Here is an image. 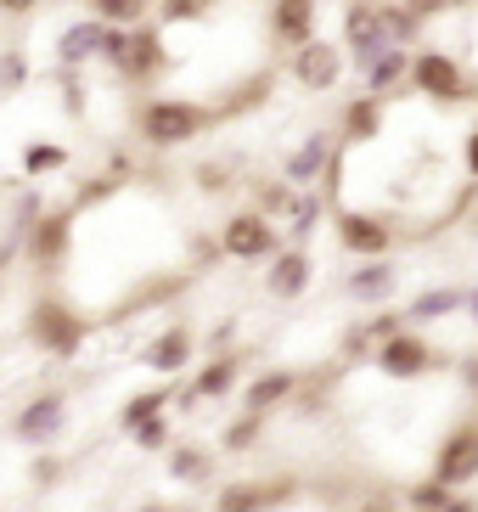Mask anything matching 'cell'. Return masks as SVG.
Returning a JSON list of instances; mask_svg holds the SVG:
<instances>
[{
  "mask_svg": "<svg viewBox=\"0 0 478 512\" xmlns=\"http://www.w3.org/2000/svg\"><path fill=\"white\" fill-rule=\"evenodd\" d=\"M169 406H175V389H164V383H158V389H141V394H130V400L119 406V428L130 434L135 422L158 417V411H169Z\"/></svg>",
  "mask_w": 478,
  "mask_h": 512,
  "instance_id": "obj_28",
  "label": "cell"
},
{
  "mask_svg": "<svg viewBox=\"0 0 478 512\" xmlns=\"http://www.w3.org/2000/svg\"><path fill=\"white\" fill-rule=\"evenodd\" d=\"M315 23H321V12H315V0H270V40L276 46H304V40H315Z\"/></svg>",
  "mask_w": 478,
  "mask_h": 512,
  "instance_id": "obj_18",
  "label": "cell"
},
{
  "mask_svg": "<svg viewBox=\"0 0 478 512\" xmlns=\"http://www.w3.org/2000/svg\"><path fill=\"white\" fill-rule=\"evenodd\" d=\"M462 372H467V383H473V394H478V355H473V361L462 366Z\"/></svg>",
  "mask_w": 478,
  "mask_h": 512,
  "instance_id": "obj_47",
  "label": "cell"
},
{
  "mask_svg": "<svg viewBox=\"0 0 478 512\" xmlns=\"http://www.w3.org/2000/svg\"><path fill=\"white\" fill-rule=\"evenodd\" d=\"M344 355H349V361H366V355H372V332H366V327L344 332Z\"/></svg>",
  "mask_w": 478,
  "mask_h": 512,
  "instance_id": "obj_39",
  "label": "cell"
},
{
  "mask_svg": "<svg viewBox=\"0 0 478 512\" xmlns=\"http://www.w3.org/2000/svg\"><path fill=\"white\" fill-rule=\"evenodd\" d=\"M405 68H411V51H405V46H389L377 62H366V68H360V91L377 96V102H383V96L411 91V85H405Z\"/></svg>",
  "mask_w": 478,
  "mask_h": 512,
  "instance_id": "obj_20",
  "label": "cell"
},
{
  "mask_svg": "<svg viewBox=\"0 0 478 512\" xmlns=\"http://www.w3.org/2000/svg\"><path fill=\"white\" fill-rule=\"evenodd\" d=\"M74 220H79V203H68V209H45L29 220V231H23V259H29V271L40 276V282H57L62 265H68V254H74Z\"/></svg>",
  "mask_w": 478,
  "mask_h": 512,
  "instance_id": "obj_3",
  "label": "cell"
},
{
  "mask_svg": "<svg viewBox=\"0 0 478 512\" xmlns=\"http://www.w3.org/2000/svg\"><path fill=\"white\" fill-rule=\"evenodd\" d=\"M394 282H400V271H394L389 259H360V271H349L344 293L360 304H383L394 293Z\"/></svg>",
  "mask_w": 478,
  "mask_h": 512,
  "instance_id": "obj_21",
  "label": "cell"
},
{
  "mask_svg": "<svg viewBox=\"0 0 478 512\" xmlns=\"http://www.w3.org/2000/svg\"><path fill=\"white\" fill-rule=\"evenodd\" d=\"M180 512H186V507H180Z\"/></svg>",
  "mask_w": 478,
  "mask_h": 512,
  "instance_id": "obj_49",
  "label": "cell"
},
{
  "mask_svg": "<svg viewBox=\"0 0 478 512\" xmlns=\"http://www.w3.org/2000/svg\"><path fill=\"white\" fill-rule=\"evenodd\" d=\"M214 242H220L225 259L259 265V259H270L276 248H282V231H276V220H265L259 209H237V214H225V226H220Z\"/></svg>",
  "mask_w": 478,
  "mask_h": 512,
  "instance_id": "obj_6",
  "label": "cell"
},
{
  "mask_svg": "<svg viewBox=\"0 0 478 512\" xmlns=\"http://www.w3.org/2000/svg\"><path fill=\"white\" fill-rule=\"evenodd\" d=\"M113 74L130 85V91H147V85H158V79L169 74V46H164V29L158 23H130L124 29V51L119 62H113Z\"/></svg>",
  "mask_w": 478,
  "mask_h": 512,
  "instance_id": "obj_4",
  "label": "cell"
},
{
  "mask_svg": "<svg viewBox=\"0 0 478 512\" xmlns=\"http://www.w3.org/2000/svg\"><path fill=\"white\" fill-rule=\"evenodd\" d=\"M462 310H467V316L478 321V287H467V293H462Z\"/></svg>",
  "mask_w": 478,
  "mask_h": 512,
  "instance_id": "obj_46",
  "label": "cell"
},
{
  "mask_svg": "<svg viewBox=\"0 0 478 512\" xmlns=\"http://www.w3.org/2000/svg\"><path fill=\"white\" fill-rule=\"evenodd\" d=\"M259 434H265V417L259 411H242V417L225 422V434H220V451L225 456H242V451H254Z\"/></svg>",
  "mask_w": 478,
  "mask_h": 512,
  "instance_id": "obj_30",
  "label": "cell"
},
{
  "mask_svg": "<svg viewBox=\"0 0 478 512\" xmlns=\"http://www.w3.org/2000/svg\"><path fill=\"white\" fill-rule=\"evenodd\" d=\"M293 389H299V377L282 372V366H276V372H259L254 383L242 389V411H259V417H265V411H276L282 400H293Z\"/></svg>",
  "mask_w": 478,
  "mask_h": 512,
  "instance_id": "obj_22",
  "label": "cell"
},
{
  "mask_svg": "<svg viewBox=\"0 0 478 512\" xmlns=\"http://www.w3.org/2000/svg\"><path fill=\"white\" fill-rule=\"evenodd\" d=\"M293 192H299V186H287V181H254V209L265 214V220H282V214L293 209Z\"/></svg>",
  "mask_w": 478,
  "mask_h": 512,
  "instance_id": "obj_33",
  "label": "cell"
},
{
  "mask_svg": "<svg viewBox=\"0 0 478 512\" xmlns=\"http://www.w3.org/2000/svg\"><path fill=\"white\" fill-rule=\"evenodd\" d=\"M411 512H417V507H411Z\"/></svg>",
  "mask_w": 478,
  "mask_h": 512,
  "instance_id": "obj_50",
  "label": "cell"
},
{
  "mask_svg": "<svg viewBox=\"0 0 478 512\" xmlns=\"http://www.w3.org/2000/svg\"><path fill=\"white\" fill-rule=\"evenodd\" d=\"M23 338L34 349H45L51 361H74L90 338V316H79L74 304H68V293H51L45 287L40 299L29 304V316H23Z\"/></svg>",
  "mask_w": 478,
  "mask_h": 512,
  "instance_id": "obj_2",
  "label": "cell"
},
{
  "mask_svg": "<svg viewBox=\"0 0 478 512\" xmlns=\"http://www.w3.org/2000/svg\"><path fill=\"white\" fill-rule=\"evenodd\" d=\"M130 439L141 445V451H169V439H175V428H169V417L158 411V417L135 422V428H130Z\"/></svg>",
  "mask_w": 478,
  "mask_h": 512,
  "instance_id": "obj_34",
  "label": "cell"
},
{
  "mask_svg": "<svg viewBox=\"0 0 478 512\" xmlns=\"http://www.w3.org/2000/svg\"><path fill=\"white\" fill-rule=\"evenodd\" d=\"M450 496H456V490H450L445 479H422V484H411V507H417V512H439Z\"/></svg>",
  "mask_w": 478,
  "mask_h": 512,
  "instance_id": "obj_35",
  "label": "cell"
},
{
  "mask_svg": "<svg viewBox=\"0 0 478 512\" xmlns=\"http://www.w3.org/2000/svg\"><path fill=\"white\" fill-rule=\"evenodd\" d=\"M192 181L203 186V192H225V186H231V169H225V164H197Z\"/></svg>",
  "mask_w": 478,
  "mask_h": 512,
  "instance_id": "obj_38",
  "label": "cell"
},
{
  "mask_svg": "<svg viewBox=\"0 0 478 512\" xmlns=\"http://www.w3.org/2000/svg\"><path fill=\"white\" fill-rule=\"evenodd\" d=\"M169 473H175L180 484H214V451H203V445H175L169 451Z\"/></svg>",
  "mask_w": 478,
  "mask_h": 512,
  "instance_id": "obj_25",
  "label": "cell"
},
{
  "mask_svg": "<svg viewBox=\"0 0 478 512\" xmlns=\"http://www.w3.org/2000/svg\"><path fill=\"white\" fill-rule=\"evenodd\" d=\"M29 57H23V46H12L6 57H0V91H17V85H29Z\"/></svg>",
  "mask_w": 478,
  "mask_h": 512,
  "instance_id": "obj_36",
  "label": "cell"
},
{
  "mask_svg": "<svg viewBox=\"0 0 478 512\" xmlns=\"http://www.w3.org/2000/svg\"><path fill=\"white\" fill-rule=\"evenodd\" d=\"M6 271H12V242L0 248V293H6Z\"/></svg>",
  "mask_w": 478,
  "mask_h": 512,
  "instance_id": "obj_45",
  "label": "cell"
},
{
  "mask_svg": "<svg viewBox=\"0 0 478 512\" xmlns=\"http://www.w3.org/2000/svg\"><path fill=\"white\" fill-rule=\"evenodd\" d=\"M372 361L383 366L389 377H422V372H434L439 366V355H434V344L422 338V332H411V327H400V332H389V338H377V349H372Z\"/></svg>",
  "mask_w": 478,
  "mask_h": 512,
  "instance_id": "obj_9",
  "label": "cell"
},
{
  "mask_svg": "<svg viewBox=\"0 0 478 512\" xmlns=\"http://www.w3.org/2000/svg\"><path fill=\"white\" fill-rule=\"evenodd\" d=\"M332 158H338V141H332L327 130H310V136L282 158V181L287 186H315L332 169Z\"/></svg>",
  "mask_w": 478,
  "mask_h": 512,
  "instance_id": "obj_14",
  "label": "cell"
},
{
  "mask_svg": "<svg viewBox=\"0 0 478 512\" xmlns=\"http://www.w3.org/2000/svg\"><path fill=\"white\" fill-rule=\"evenodd\" d=\"M74 158H68V147H57V141H34V147H23V175H57V169H68Z\"/></svg>",
  "mask_w": 478,
  "mask_h": 512,
  "instance_id": "obj_32",
  "label": "cell"
},
{
  "mask_svg": "<svg viewBox=\"0 0 478 512\" xmlns=\"http://www.w3.org/2000/svg\"><path fill=\"white\" fill-rule=\"evenodd\" d=\"M405 85L434 102H473L478 85H467V68L445 51H411V68H405Z\"/></svg>",
  "mask_w": 478,
  "mask_h": 512,
  "instance_id": "obj_5",
  "label": "cell"
},
{
  "mask_svg": "<svg viewBox=\"0 0 478 512\" xmlns=\"http://www.w3.org/2000/svg\"><path fill=\"white\" fill-rule=\"evenodd\" d=\"M434 479H445L450 490H456V484H473V479H478V422H462V428H456V434L439 445Z\"/></svg>",
  "mask_w": 478,
  "mask_h": 512,
  "instance_id": "obj_16",
  "label": "cell"
},
{
  "mask_svg": "<svg viewBox=\"0 0 478 512\" xmlns=\"http://www.w3.org/2000/svg\"><path fill=\"white\" fill-rule=\"evenodd\" d=\"M192 349H197L192 332L169 327V332H158V338L141 349V366H147V372H158V377H175V372H186V366H192Z\"/></svg>",
  "mask_w": 478,
  "mask_h": 512,
  "instance_id": "obj_19",
  "label": "cell"
},
{
  "mask_svg": "<svg viewBox=\"0 0 478 512\" xmlns=\"http://www.w3.org/2000/svg\"><path fill=\"white\" fill-rule=\"evenodd\" d=\"M462 169H467V175H473V181H478V124H473V130H467V147H462Z\"/></svg>",
  "mask_w": 478,
  "mask_h": 512,
  "instance_id": "obj_42",
  "label": "cell"
},
{
  "mask_svg": "<svg viewBox=\"0 0 478 512\" xmlns=\"http://www.w3.org/2000/svg\"><path fill=\"white\" fill-rule=\"evenodd\" d=\"M74 6H85V17L119 23V29H130V23H147V17H152V0H74Z\"/></svg>",
  "mask_w": 478,
  "mask_h": 512,
  "instance_id": "obj_27",
  "label": "cell"
},
{
  "mask_svg": "<svg viewBox=\"0 0 478 512\" xmlns=\"http://www.w3.org/2000/svg\"><path fill=\"white\" fill-rule=\"evenodd\" d=\"M360 327L372 332V349H377V338H389V332H400V327H405V310H383V316L360 321Z\"/></svg>",
  "mask_w": 478,
  "mask_h": 512,
  "instance_id": "obj_37",
  "label": "cell"
},
{
  "mask_svg": "<svg viewBox=\"0 0 478 512\" xmlns=\"http://www.w3.org/2000/svg\"><path fill=\"white\" fill-rule=\"evenodd\" d=\"M377 17H383V34H389V46H417L422 40V17L417 12H405L400 0H377Z\"/></svg>",
  "mask_w": 478,
  "mask_h": 512,
  "instance_id": "obj_26",
  "label": "cell"
},
{
  "mask_svg": "<svg viewBox=\"0 0 478 512\" xmlns=\"http://www.w3.org/2000/svg\"><path fill=\"white\" fill-rule=\"evenodd\" d=\"M315 276V259L304 242H293V248H276V254L265 259V293L270 299H299L304 287H310Z\"/></svg>",
  "mask_w": 478,
  "mask_h": 512,
  "instance_id": "obj_12",
  "label": "cell"
},
{
  "mask_svg": "<svg viewBox=\"0 0 478 512\" xmlns=\"http://www.w3.org/2000/svg\"><path fill=\"white\" fill-rule=\"evenodd\" d=\"M462 293L467 287H428L417 304H405V327H422V321H445L462 310Z\"/></svg>",
  "mask_w": 478,
  "mask_h": 512,
  "instance_id": "obj_24",
  "label": "cell"
},
{
  "mask_svg": "<svg viewBox=\"0 0 478 512\" xmlns=\"http://www.w3.org/2000/svg\"><path fill=\"white\" fill-rule=\"evenodd\" d=\"M439 512H478V501H473V496H450Z\"/></svg>",
  "mask_w": 478,
  "mask_h": 512,
  "instance_id": "obj_43",
  "label": "cell"
},
{
  "mask_svg": "<svg viewBox=\"0 0 478 512\" xmlns=\"http://www.w3.org/2000/svg\"><path fill=\"white\" fill-rule=\"evenodd\" d=\"M130 124H135V141L141 147L169 152V147H186V141L209 136L214 124H220V113L209 102H186V96H141Z\"/></svg>",
  "mask_w": 478,
  "mask_h": 512,
  "instance_id": "obj_1",
  "label": "cell"
},
{
  "mask_svg": "<svg viewBox=\"0 0 478 512\" xmlns=\"http://www.w3.org/2000/svg\"><path fill=\"white\" fill-rule=\"evenodd\" d=\"M141 512H180V507H164V501H147Z\"/></svg>",
  "mask_w": 478,
  "mask_h": 512,
  "instance_id": "obj_48",
  "label": "cell"
},
{
  "mask_svg": "<svg viewBox=\"0 0 478 512\" xmlns=\"http://www.w3.org/2000/svg\"><path fill=\"white\" fill-rule=\"evenodd\" d=\"M405 12H417L422 23H428V17H439V12H450V6H456V0H400Z\"/></svg>",
  "mask_w": 478,
  "mask_h": 512,
  "instance_id": "obj_40",
  "label": "cell"
},
{
  "mask_svg": "<svg viewBox=\"0 0 478 512\" xmlns=\"http://www.w3.org/2000/svg\"><path fill=\"white\" fill-rule=\"evenodd\" d=\"M360 512H394V507H389V496H366V501H360Z\"/></svg>",
  "mask_w": 478,
  "mask_h": 512,
  "instance_id": "obj_44",
  "label": "cell"
},
{
  "mask_svg": "<svg viewBox=\"0 0 478 512\" xmlns=\"http://www.w3.org/2000/svg\"><path fill=\"white\" fill-rule=\"evenodd\" d=\"M338 124H344V141H377V136H383V102L360 91L355 102L344 107V119H338Z\"/></svg>",
  "mask_w": 478,
  "mask_h": 512,
  "instance_id": "obj_23",
  "label": "cell"
},
{
  "mask_svg": "<svg viewBox=\"0 0 478 512\" xmlns=\"http://www.w3.org/2000/svg\"><path fill=\"white\" fill-rule=\"evenodd\" d=\"M338 242H344L355 259H383L394 248V226H389V220H377V214L344 209V214H338Z\"/></svg>",
  "mask_w": 478,
  "mask_h": 512,
  "instance_id": "obj_15",
  "label": "cell"
},
{
  "mask_svg": "<svg viewBox=\"0 0 478 512\" xmlns=\"http://www.w3.org/2000/svg\"><path fill=\"white\" fill-rule=\"evenodd\" d=\"M321 214H327V192H315V186H299L293 192V209H287V220H293V242H304L315 226H321Z\"/></svg>",
  "mask_w": 478,
  "mask_h": 512,
  "instance_id": "obj_29",
  "label": "cell"
},
{
  "mask_svg": "<svg viewBox=\"0 0 478 512\" xmlns=\"http://www.w3.org/2000/svg\"><path fill=\"white\" fill-rule=\"evenodd\" d=\"M349 57L344 46H332V40H304V46H293V57H287V74L299 79L304 91H338V79H344Z\"/></svg>",
  "mask_w": 478,
  "mask_h": 512,
  "instance_id": "obj_8",
  "label": "cell"
},
{
  "mask_svg": "<svg viewBox=\"0 0 478 512\" xmlns=\"http://www.w3.org/2000/svg\"><path fill=\"white\" fill-rule=\"evenodd\" d=\"M299 496V484L293 479H237L225 484L220 496H214V512H270L282 507V501Z\"/></svg>",
  "mask_w": 478,
  "mask_h": 512,
  "instance_id": "obj_11",
  "label": "cell"
},
{
  "mask_svg": "<svg viewBox=\"0 0 478 512\" xmlns=\"http://www.w3.org/2000/svg\"><path fill=\"white\" fill-rule=\"evenodd\" d=\"M68 434V394L62 389H40L34 400H23L12 417V439L17 445H57V439Z\"/></svg>",
  "mask_w": 478,
  "mask_h": 512,
  "instance_id": "obj_7",
  "label": "cell"
},
{
  "mask_svg": "<svg viewBox=\"0 0 478 512\" xmlns=\"http://www.w3.org/2000/svg\"><path fill=\"white\" fill-rule=\"evenodd\" d=\"M102 40H107L102 17L62 23V29H57V68H85V62H102Z\"/></svg>",
  "mask_w": 478,
  "mask_h": 512,
  "instance_id": "obj_17",
  "label": "cell"
},
{
  "mask_svg": "<svg viewBox=\"0 0 478 512\" xmlns=\"http://www.w3.org/2000/svg\"><path fill=\"white\" fill-rule=\"evenodd\" d=\"M214 6H220V0H152V12H158V29H169V23H203Z\"/></svg>",
  "mask_w": 478,
  "mask_h": 512,
  "instance_id": "obj_31",
  "label": "cell"
},
{
  "mask_svg": "<svg viewBox=\"0 0 478 512\" xmlns=\"http://www.w3.org/2000/svg\"><path fill=\"white\" fill-rule=\"evenodd\" d=\"M40 12V0H0V17H12V23H29Z\"/></svg>",
  "mask_w": 478,
  "mask_h": 512,
  "instance_id": "obj_41",
  "label": "cell"
},
{
  "mask_svg": "<svg viewBox=\"0 0 478 512\" xmlns=\"http://www.w3.org/2000/svg\"><path fill=\"white\" fill-rule=\"evenodd\" d=\"M237 377H242V355H225V349H220V355H214V361L203 366L186 389H175V406L192 411V406H203V400H225V394L237 389Z\"/></svg>",
  "mask_w": 478,
  "mask_h": 512,
  "instance_id": "obj_13",
  "label": "cell"
},
{
  "mask_svg": "<svg viewBox=\"0 0 478 512\" xmlns=\"http://www.w3.org/2000/svg\"><path fill=\"white\" fill-rule=\"evenodd\" d=\"M383 51H389V34H383L377 0H349V12H344V57L355 62V68H366V62H377Z\"/></svg>",
  "mask_w": 478,
  "mask_h": 512,
  "instance_id": "obj_10",
  "label": "cell"
}]
</instances>
